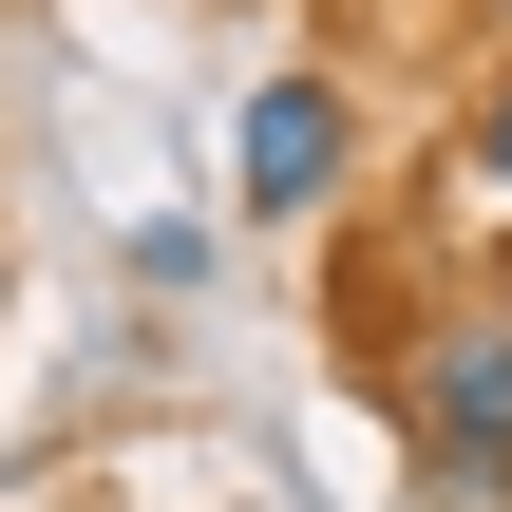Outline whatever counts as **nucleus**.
<instances>
[{
	"mask_svg": "<svg viewBox=\"0 0 512 512\" xmlns=\"http://www.w3.org/2000/svg\"><path fill=\"white\" fill-rule=\"evenodd\" d=\"M475 171H494V190H512V76H494V114H475Z\"/></svg>",
	"mask_w": 512,
	"mask_h": 512,
	"instance_id": "7ed1b4c3",
	"label": "nucleus"
},
{
	"mask_svg": "<svg viewBox=\"0 0 512 512\" xmlns=\"http://www.w3.org/2000/svg\"><path fill=\"white\" fill-rule=\"evenodd\" d=\"M399 437H418V475L456 512H512V323H437L418 361H399Z\"/></svg>",
	"mask_w": 512,
	"mask_h": 512,
	"instance_id": "f257e3e1",
	"label": "nucleus"
},
{
	"mask_svg": "<svg viewBox=\"0 0 512 512\" xmlns=\"http://www.w3.org/2000/svg\"><path fill=\"white\" fill-rule=\"evenodd\" d=\"M342 171H361V95H342L323 57L247 76V209H266V228H323V209H342Z\"/></svg>",
	"mask_w": 512,
	"mask_h": 512,
	"instance_id": "f03ea898",
	"label": "nucleus"
}]
</instances>
